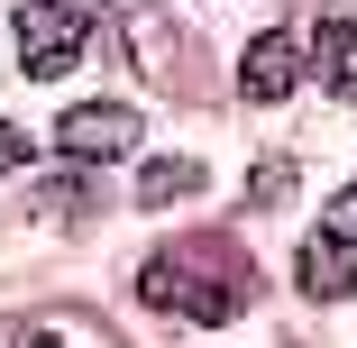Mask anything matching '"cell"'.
<instances>
[{"instance_id": "cell-8", "label": "cell", "mask_w": 357, "mask_h": 348, "mask_svg": "<svg viewBox=\"0 0 357 348\" xmlns=\"http://www.w3.org/2000/svg\"><path fill=\"white\" fill-rule=\"evenodd\" d=\"M321 239H330V248H348V257H357V183H348V192H339V202H330V211H321Z\"/></svg>"}, {"instance_id": "cell-2", "label": "cell", "mask_w": 357, "mask_h": 348, "mask_svg": "<svg viewBox=\"0 0 357 348\" xmlns=\"http://www.w3.org/2000/svg\"><path fill=\"white\" fill-rule=\"evenodd\" d=\"M10 37H19V64H28V74L55 83L64 64L92 46V10H83V0H28V10L10 19Z\"/></svg>"}, {"instance_id": "cell-1", "label": "cell", "mask_w": 357, "mask_h": 348, "mask_svg": "<svg viewBox=\"0 0 357 348\" xmlns=\"http://www.w3.org/2000/svg\"><path fill=\"white\" fill-rule=\"evenodd\" d=\"M137 294L183 321H229L248 303V266H238V248H174V257H147Z\"/></svg>"}, {"instance_id": "cell-9", "label": "cell", "mask_w": 357, "mask_h": 348, "mask_svg": "<svg viewBox=\"0 0 357 348\" xmlns=\"http://www.w3.org/2000/svg\"><path fill=\"white\" fill-rule=\"evenodd\" d=\"M0 348H64L46 321H0Z\"/></svg>"}, {"instance_id": "cell-4", "label": "cell", "mask_w": 357, "mask_h": 348, "mask_svg": "<svg viewBox=\"0 0 357 348\" xmlns=\"http://www.w3.org/2000/svg\"><path fill=\"white\" fill-rule=\"evenodd\" d=\"M294 74H303V46L284 37V28H266V37L248 46V64H238V92H248V101H284Z\"/></svg>"}, {"instance_id": "cell-5", "label": "cell", "mask_w": 357, "mask_h": 348, "mask_svg": "<svg viewBox=\"0 0 357 348\" xmlns=\"http://www.w3.org/2000/svg\"><path fill=\"white\" fill-rule=\"evenodd\" d=\"M312 74H321L339 101H357V28H348V19H321V28H312Z\"/></svg>"}, {"instance_id": "cell-11", "label": "cell", "mask_w": 357, "mask_h": 348, "mask_svg": "<svg viewBox=\"0 0 357 348\" xmlns=\"http://www.w3.org/2000/svg\"><path fill=\"white\" fill-rule=\"evenodd\" d=\"M10 165H28V137H19L10 119H0V174H10Z\"/></svg>"}, {"instance_id": "cell-6", "label": "cell", "mask_w": 357, "mask_h": 348, "mask_svg": "<svg viewBox=\"0 0 357 348\" xmlns=\"http://www.w3.org/2000/svg\"><path fill=\"white\" fill-rule=\"evenodd\" d=\"M294 285H303L312 303H339V294L357 285V257H348V248H330V239H312V248L294 257Z\"/></svg>"}, {"instance_id": "cell-3", "label": "cell", "mask_w": 357, "mask_h": 348, "mask_svg": "<svg viewBox=\"0 0 357 348\" xmlns=\"http://www.w3.org/2000/svg\"><path fill=\"white\" fill-rule=\"evenodd\" d=\"M137 147V110L128 101H83L55 119V156L64 165H101V156H128Z\"/></svg>"}, {"instance_id": "cell-7", "label": "cell", "mask_w": 357, "mask_h": 348, "mask_svg": "<svg viewBox=\"0 0 357 348\" xmlns=\"http://www.w3.org/2000/svg\"><path fill=\"white\" fill-rule=\"evenodd\" d=\"M183 192H202L192 156H147V165H137V202H147V211H156V202H183Z\"/></svg>"}, {"instance_id": "cell-10", "label": "cell", "mask_w": 357, "mask_h": 348, "mask_svg": "<svg viewBox=\"0 0 357 348\" xmlns=\"http://www.w3.org/2000/svg\"><path fill=\"white\" fill-rule=\"evenodd\" d=\"M37 202H46V211H55V220H74V211H83V202H92V192H74V183H46Z\"/></svg>"}]
</instances>
